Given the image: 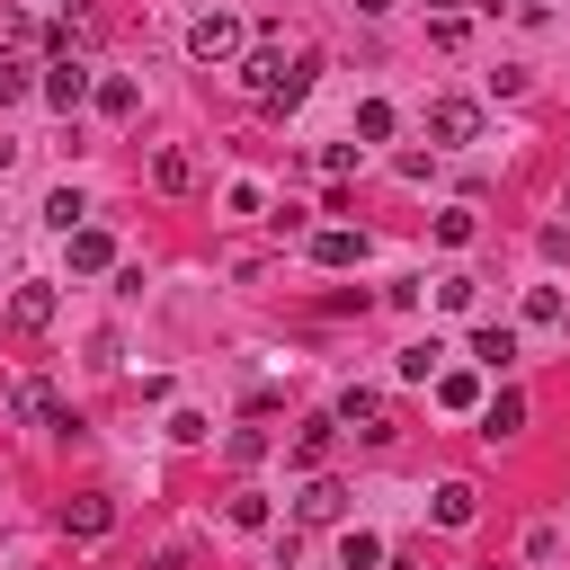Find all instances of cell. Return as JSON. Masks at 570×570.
I'll return each mask as SVG.
<instances>
[{
	"instance_id": "18",
	"label": "cell",
	"mask_w": 570,
	"mask_h": 570,
	"mask_svg": "<svg viewBox=\"0 0 570 570\" xmlns=\"http://www.w3.org/2000/svg\"><path fill=\"white\" fill-rule=\"evenodd\" d=\"M356 134L383 142V134H392V98H365V107H356Z\"/></svg>"
},
{
	"instance_id": "20",
	"label": "cell",
	"mask_w": 570,
	"mask_h": 570,
	"mask_svg": "<svg viewBox=\"0 0 570 570\" xmlns=\"http://www.w3.org/2000/svg\"><path fill=\"white\" fill-rule=\"evenodd\" d=\"M223 454H232V463H258V454H267V428H232Z\"/></svg>"
},
{
	"instance_id": "7",
	"label": "cell",
	"mask_w": 570,
	"mask_h": 570,
	"mask_svg": "<svg viewBox=\"0 0 570 570\" xmlns=\"http://www.w3.org/2000/svg\"><path fill=\"white\" fill-rule=\"evenodd\" d=\"M312 258H321V267H356V258H365V232L330 223V232H312Z\"/></svg>"
},
{
	"instance_id": "12",
	"label": "cell",
	"mask_w": 570,
	"mask_h": 570,
	"mask_svg": "<svg viewBox=\"0 0 570 570\" xmlns=\"http://www.w3.org/2000/svg\"><path fill=\"white\" fill-rule=\"evenodd\" d=\"M472 365H490V374H499V365H517V330H499V321H490V330H472Z\"/></svg>"
},
{
	"instance_id": "8",
	"label": "cell",
	"mask_w": 570,
	"mask_h": 570,
	"mask_svg": "<svg viewBox=\"0 0 570 570\" xmlns=\"http://www.w3.org/2000/svg\"><path fill=\"white\" fill-rule=\"evenodd\" d=\"M45 321H53V285L36 276V285H18V294H9V330H45Z\"/></svg>"
},
{
	"instance_id": "6",
	"label": "cell",
	"mask_w": 570,
	"mask_h": 570,
	"mask_svg": "<svg viewBox=\"0 0 570 570\" xmlns=\"http://www.w3.org/2000/svg\"><path fill=\"white\" fill-rule=\"evenodd\" d=\"M18 410H27L36 428H53V436H80V419L62 410V392H53V383H27V392H18Z\"/></svg>"
},
{
	"instance_id": "28",
	"label": "cell",
	"mask_w": 570,
	"mask_h": 570,
	"mask_svg": "<svg viewBox=\"0 0 570 570\" xmlns=\"http://www.w3.org/2000/svg\"><path fill=\"white\" fill-rule=\"evenodd\" d=\"M445 9H499V0H445Z\"/></svg>"
},
{
	"instance_id": "17",
	"label": "cell",
	"mask_w": 570,
	"mask_h": 570,
	"mask_svg": "<svg viewBox=\"0 0 570 570\" xmlns=\"http://www.w3.org/2000/svg\"><path fill=\"white\" fill-rule=\"evenodd\" d=\"M80 214H89L80 187H53V196H45V223H53V232H80Z\"/></svg>"
},
{
	"instance_id": "19",
	"label": "cell",
	"mask_w": 570,
	"mask_h": 570,
	"mask_svg": "<svg viewBox=\"0 0 570 570\" xmlns=\"http://www.w3.org/2000/svg\"><path fill=\"white\" fill-rule=\"evenodd\" d=\"M436 356H445V347H436V338H419V347H401V374H410V383H428V374H436Z\"/></svg>"
},
{
	"instance_id": "24",
	"label": "cell",
	"mask_w": 570,
	"mask_h": 570,
	"mask_svg": "<svg viewBox=\"0 0 570 570\" xmlns=\"http://www.w3.org/2000/svg\"><path fill=\"white\" fill-rule=\"evenodd\" d=\"M436 240H454V249H463V240H472V205H454V214H436Z\"/></svg>"
},
{
	"instance_id": "11",
	"label": "cell",
	"mask_w": 570,
	"mask_h": 570,
	"mask_svg": "<svg viewBox=\"0 0 570 570\" xmlns=\"http://www.w3.org/2000/svg\"><path fill=\"white\" fill-rule=\"evenodd\" d=\"M62 240H71V267H80V276H98V267L116 258V240H107V232H89V223H80V232H62Z\"/></svg>"
},
{
	"instance_id": "27",
	"label": "cell",
	"mask_w": 570,
	"mask_h": 570,
	"mask_svg": "<svg viewBox=\"0 0 570 570\" xmlns=\"http://www.w3.org/2000/svg\"><path fill=\"white\" fill-rule=\"evenodd\" d=\"M27 89H36V80H27L18 62H0V107H9V98H27Z\"/></svg>"
},
{
	"instance_id": "14",
	"label": "cell",
	"mask_w": 570,
	"mask_h": 570,
	"mask_svg": "<svg viewBox=\"0 0 570 570\" xmlns=\"http://www.w3.org/2000/svg\"><path fill=\"white\" fill-rule=\"evenodd\" d=\"M62 525L71 534H107L116 525V499H62Z\"/></svg>"
},
{
	"instance_id": "4",
	"label": "cell",
	"mask_w": 570,
	"mask_h": 570,
	"mask_svg": "<svg viewBox=\"0 0 570 570\" xmlns=\"http://www.w3.org/2000/svg\"><path fill=\"white\" fill-rule=\"evenodd\" d=\"M428 134H436V142H472V134H481V107H472V98H436V107H428Z\"/></svg>"
},
{
	"instance_id": "16",
	"label": "cell",
	"mask_w": 570,
	"mask_h": 570,
	"mask_svg": "<svg viewBox=\"0 0 570 570\" xmlns=\"http://www.w3.org/2000/svg\"><path fill=\"white\" fill-rule=\"evenodd\" d=\"M472 508H481L472 481H445V490H436V525H472Z\"/></svg>"
},
{
	"instance_id": "21",
	"label": "cell",
	"mask_w": 570,
	"mask_h": 570,
	"mask_svg": "<svg viewBox=\"0 0 570 570\" xmlns=\"http://www.w3.org/2000/svg\"><path fill=\"white\" fill-rule=\"evenodd\" d=\"M338 561H347V570H374V561H383V543H374V534H356V525H347V543H338Z\"/></svg>"
},
{
	"instance_id": "3",
	"label": "cell",
	"mask_w": 570,
	"mask_h": 570,
	"mask_svg": "<svg viewBox=\"0 0 570 570\" xmlns=\"http://www.w3.org/2000/svg\"><path fill=\"white\" fill-rule=\"evenodd\" d=\"M330 419H338V428H356L365 445H383V436H392V401H383V392H338V410H330Z\"/></svg>"
},
{
	"instance_id": "5",
	"label": "cell",
	"mask_w": 570,
	"mask_h": 570,
	"mask_svg": "<svg viewBox=\"0 0 570 570\" xmlns=\"http://www.w3.org/2000/svg\"><path fill=\"white\" fill-rule=\"evenodd\" d=\"M151 187H160V196H196V151L160 142V151H151Z\"/></svg>"
},
{
	"instance_id": "25",
	"label": "cell",
	"mask_w": 570,
	"mask_h": 570,
	"mask_svg": "<svg viewBox=\"0 0 570 570\" xmlns=\"http://www.w3.org/2000/svg\"><path fill=\"white\" fill-rule=\"evenodd\" d=\"M472 294H481L472 276H445V285H436V303H445V312H472Z\"/></svg>"
},
{
	"instance_id": "15",
	"label": "cell",
	"mask_w": 570,
	"mask_h": 570,
	"mask_svg": "<svg viewBox=\"0 0 570 570\" xmlns=\"http://www.w3.org/2000/svg\"><path fill=\"white\" fill-rule=\"evenodd\" d=\"M45 98H53V107H80V98H89V71H80V62H53V71H45Z\"/></svg>"
},
{
	"instance_id": "9",
	"label": "cell",
	"mask_w": 570,
	"mask_h": 570,
	"mask_svg": "<svg viewBox=\"0 0 570 570\" xmlns=\"http://www.w3.org/2000/svg\"><path fill=\"white\" fill-rule=\"evenodd\" d=\"M330 445H338V419H303V428H294V463H303V472H321Z\"/></svg>"
},
{
	"instance_id": "26",
	"label": "cell",
	"mask_w": 570,
	"mask_h": 570,
	"mask_svg": "<svg viewBox=\"0 0 570 570\" xmlns=\"http://www.w3.org/2000/svg\"><path fill=\"white\" fill-rule=\"evenodd\" d=\"M36 27H27V9H0V45H27Z\"/></svg>"
},
{
	"instance_id": "13",
	"label": "cell",
	"mask_w": 570,
	"mask_h": 570,
	"mask_svg": "<svg viewBox=\"0 0 570 570\" xmlns=\"http://www.w3.org/2000/svg\"><path fill=\"white\" fill-rule=\"evenodd\" d=\"M517 428H525V392H499V401L481 410V436L499 445V436H517Z\"/></svg>"
},
{
	"instance_id": "2",
	"label": "cell",
	"mask_w": 570,
	"mask_h": 570,
	"mask_svg": "<svg viewBox=\"0 0 570 570\" xmlns=\"http://www.w3.org/2000/svg\"><path fill=\"white\" fill-rule=\"evenodd\" d=\"M187 53H196V62H232V53H240V18H232V9H205V18L187 27Z\"/></svg>"
},
{
	"instance_id": "1",
	"label": "cell",
	"mask_w": 570,
	"mask_h": 570,
	"mask_svg": "<svg viewBox=\"0 0 570 570\" xmlns=\"http://www.w3.org/2000/svg\"><path fill=\"white\" fill-rule=\"evenodd\" d=\"M312 71H321V53H294V62H285V53H249V71H240V80H249V98L294 107V98L312 89Z\"/></svg>"
},
{
	"instance_id": "23",
	"label": "cell",
	"mask_w": 570,
	"mask_h": 570,
	"mask_svg": "<svg viewBox=\"0 0 570 570\" xmlns=\"http://www.w3.org/2000/svg\"><path fill=\"white\" fill-rule=\"evenodd\" d=\"M98 107L107 116H134V80H98Z\"/></svg>"
},
{
	"instance_id": "29",
	"label": "cell",
	"mask_w": 570,
	"mask_h": 570,
	"mask_svg": "<svg viewBox=\"0 0 570 570\" xmlns=\"http://www.w3.org/2000/svg\"><path fill=\"white\" fill-rule=\"evenodd\" d=\"M356 9H392V0H356Z\"/></svg>"
},
{
	"instance_id": "10",
	"label": "cell",
	"mask_w": 570,
	"mask_h": 570,
	"mask_svg": "<svg viewBox=\"0 0 570 570\" xmlns=\"http://www.w3.org/2000/svg\"><path fill=\"white\" fill-rule=\"evenodd\" d=\"M338 508H347V490H338V481H303V499H294V517H303V525H338Z\"/></svg>"
},
{
	"instance_id": "22",
	"label": "cell",
	"mask_w": 570,
	"mask_h": 570,
	"mask_svg": "<svg viewBox=\"0 0 570 570\" xmlns=\"http://www.w3.org/2000/svg\"><path fill=\"white\" fill-rule=\"evenodd\" d=\"M232 525H240V534H258V525H267V499H258V490H240V499H232Z\"/></svg>"
}]
</instances>
